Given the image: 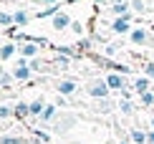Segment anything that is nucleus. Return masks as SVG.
I'll return each mask as SVG.
<instances>
[{"label": "nucleus", "mask_w": 154, "mask_h": 144, "mask_svg": "<svg viewBox=\"0 0 154 144\" xmlns=\"http://www.w3.org/2000/svg\"><path fill=\"white\" fill-rule=\"evenodd\" d=\"M121 144H126V142H121Z\"/></svg>", "instance_id": "nucleus-23"}, {"label": "nucleus", "mask_w": 154, "mask_h": 144, "mask_svg": "<svg viewBox=\"0 0 154 144\" xmlns=\"http://www.w3.org/2000/svg\"><path fill=\"white\" fill-rule=\"evenodd\" d=\"M33 53H35V45H33V43L23 45V56H33Z\"/></svg>", "instance_id": "nucleus-12"}, {"label": "nucleus", "mask_w": 154, "mask_h": 144, "mask_svg": "<svg viewBox=\"0 0 154 144\" xmlns=\"http://www.w3.org/2000/svg\"><path fill=\"white\" fill-rule=\"evenodd\" d=\"M15 78H20V81H23V78H28V68H25L23 61H20V66L15 68Z\"/></svg>", "instance_id": "nucleus-7"}, {"label": "nucleus", "mask_w": 154, "mask_h": 144, "mask_svg": "<svg viewBox=\"0 0 154 144\" xmlns=\"http://www.w3.org/2000/svg\"><path fill=\"white\" fill-rule=\"evenodd\" d=\"M152 124H154V121H152Z\"/></svg>", "instance_id": "nucleus-24"}, {"label": "nucleus", "mask_w": 154, "mask_h": 144, "mask_svg": "<svg viewBox=\"0 0 154 144\" xmlns=\"http://www.w3.org/2000/svg\"><path fill=\"white\" fill-rule=\"evenodd\" d=\"M13 51H15L13 45H3V51H0V58H10V56H13Z\"/></svg>", "instance_id": "nucleus-11"}, {"label": "nucleus", "mask_w": 154, "mask_h": 144, "mask_svg": "<svg viewBox=\"0 0 154 144\" xmlns=\"http://www.w3.org/2000/svg\"><path fill=\"white\" fill-rule=\"evenodd\" d=\"M131 139L137 142V144H146V134L139 132V129H134V132H131Z\"/></svg>", "instance_id": "nucleus-6"}, {"label": "nucleus", "mask_w": 154, "mask_h": 144, "mask_svg": "<svg viewBox=\"0 0 154 144\" xmlns=\"http://www.w3.org/2000/svg\"><path fill=\"white\" fill-rule=\"evenodd\" d=\"M146 86H149L146 78H139V81H137V91H139V94H146Z\"/></svg>", "instance_id": "nucleus-10"}, {"label": "nucleus", "mask_w": 154, "mask_h": 144, "mask_svg": "<svg viewBox=\"0 0 154 144\" xmlns=\"http://www.w3.org/2000/svg\"><path fill=\"white\" fill-rule=\"evenodd\" d=\"M0 144H20L18 139H0Z\"/></svg>", "instance_id": "nucleus-18"}, {"label": "nucleus", "mask_w": 154, "mask_h": 144, "mask_svg": "<svg viewBox=\"0 0 154 144\" xmlns=\"http://www.w3.org/2000/svg\"><path fill=\"white\" fill-rule=\"evenodd\" d=\"M43 3H53V0H43Z\"/></svg>", "instance_id": "nucleus-22"}, {"label": "nucleus", "mask_w": 154, "mask_h": 144, "mask_svg": "<svg viewBox=\"0 0 154 144\" xmlns=\"http://www.w3.org/2000/svg\"><path fill=\"white\" fill-rule=\"evenodd\" d=\"M10 20H13V18L8 15V13H0V23H3V25H8Z\"/></svg>", "instance_id": "nucleus-14"}, {"label": "nucleus", "mask_w": 154, "mask_h": 144, "mask_svg": "<svg viewBox=\"0 0 154 144\" xmlns=\"http://www.w3.org/2000/svg\"><path fill=\"white\" fill-rule=\"evenodd\" d=\"M88 94L91 96H106L109 94V83H94V86L88 89Z\"/></svg>", "instance_id": "nucleus-1"}, {"label": "nucleus", "mask_w": 154, "mask_h": 144, "mask_svg": "<svg viewBox=\"0 0 154 144\" xmlns=\"http://www.w3.org/2000/svg\"><path fill=\"white\" fill-rule=\"evenodd\" d=\"M146 74H149V76L154 78V66H152V63H149V66H146Z\"/></svg>", "instance_id": "nucleus-20"}, {"label": "nucleus", "mask_w": 154, "mask_h": 144, "mask_svg": "<svg viewBox=\"0 0 154 144\" xmlns=\"http://www.w3.org/2000/svg\"><path fill=\"white\" fill-rule=\"evenodd\" d=\"M73 89H76L73 81H61V83H58V91H61V94H71Z\"/></svg>", "instance_id": "nucleus-5"}, {"label": "nucleus", "mask_w": 154, "mask_h": 144, "mask_svg": "<svg viewBox=\"0 0 154 144\" xmlns=\"http://www.w3.org/2000/svg\"><path fill=\"white\" fill-rule=\"evenodd\" d=\"M146 142H149V144H154V132H152V134H146Z\"/></svg>", "instance_id": "nucleus-21"}, {"label": "nucleus", "mask_w": 154, "mask_h": 144, "mask_svg": "<svg viewBox=\"0 0 154 144\" xmlns=\"http://www.w3.org/2000/svg\"><path fill=\"white\" fill-rule=\"evenodd\" d=\"M142 101H144V104H152V101H154V94H144Z\"/></svg>", "instance_id": "nucleus-17"}, {"label": "nucleus", "mask_w": 154, "mask_h": 144, "mask_svg": "<svg viewBox=\"0 0 154 144\" xmlns=\"http://www.w3.org/2000/svg\"><path fill=\"white\" fill-rule=\"evenodd\" d=\"M114 13H126V5L124 3H116V5H114Z\"/></svg>", "instance_id": "nucleus-15"}, {"label": "nucleus", "mask_w": 154, "mask_h": 144, "mask_svg": "<svg viewBox=\"0 0 154 144\" xmlns=\"http://www.w3.org/2000/svg\"><path fill=\"white\" fill-rule=\"evenodd\" d=\"M13 20H15L18 25H25V23H28V13H15V15H13Z\"/></svg>", "instance_id": "nucleus-9"}, {"label": "nucleus", "mask_w": 154, "mask_h": 144, "mask_svg": "<svg viewBox=\"0 0 154 144\" xmlns=\"http://www.w3.org/2000/svg\"><path fill=\"white\" fill-rule=\"evenodd\" d=\"M114 30H116V33H126V30H129V15L119 18V20L114 23Z\"/></svg>", "instance_id": "nucleus-2"}, {"label": "nucleus", "mask_w": 154, "mask_h": 144, "mask_svg": "<svg viewBox=\"0 0 154 144\" xmlns=\"http://www.w3.org/2000/svg\"><path fill=\"white\" fill-rule=\"evenodd\" d=\"M53 116V106H48V109H43V119H51Z\"/></svg>", "instance_id": "nucleus-16"}, {"label": "nucleus", "mask_w": 154, "mask_h": 144, "mask_svg": "<svg viewBox=\"0 0 154 144\" xmlns=\"http://www.w3.org/2000/svg\"><path fill=\"white\" fill-rule=\"evenodd\" d=\"M41 109H43V101H35V104H30V111H33V114H41Z\"/></svg>", "instance_id": "nucleus-13"}, {"label": "nucleus", "mask_w": 154, "mask_h": 144, "mask_svg": "<svg viewBox=\"0 0 154 144\" xmlns=\"http://www.w3.org/2000/svg\"><path fill=\"white\" fill-rule=\"evenodd\" d=\"M106 83H109V89H121L124 86V81H121V76H116V74H111L106 78Z\"/></svg>", "instance_id": "nucleus-4"}, {"label": "nucleus", "mask_w": 154, "mask_h": 144, "mask_svg": "<svg viewBox=\"0 0 154 144\" xmlns=\"http://www.w3.org/2000/svg\"><path fill=\"white\" fill-rule=\"evenodd\" d=\"M131 41H134V43H144V41H146V33H144V30H134V33H131Z\"/></svg>", "instance_id": "nucleus-8"}, {"label": "nucleus", "mask_w": 154, "mask_h": 144, "mask_svg": "<svg viewBox=\"0 0 154 144\" xmlns=\"http://www.w3.org/2000/svg\"><path fill=\"white\" fill-rule=\"evenodd\" d=\"M10 111H8V106H0V116H8Z\"/></svg>", "instance_id": "nucleus-19"}, {"label": "nucleus", "mask_w": 154, "mask_h": 144, "mask_svg": "<svg viewBox=\"0 0 154 144\" xmlns=\"http://www.w3.org/2000/svg\"><path fill=\"white\" fill-rule=\"evenodd\" d=\"M68 23H71V18H68L66 13H61V15H56V18H53V28H58V30H61V28H66Z\"/></svg>", "instance_id": "nucleus-3"}]
</instances>
